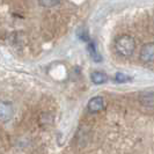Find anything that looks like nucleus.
<instances>
[{"mask_svg":"<svg viewBox=\"0 0 154 154\" xmlns=\"http://www.w3.org/2000/svg\"><path fill=\"white\" fill-rule=\"evenodd\" d=\"M116 51L123 57H130L134 52L136 41L130 35H122L116 39Z\"/></svg>","mask_w":154,"mask_h":154,"instance_id":"nucleus-1","label":"nucleus"},{"mask_svg":"<svg viewBox=\"0 0 154 154\" xmlns=\"http://www.w3.org/2000/svg\"><path fill=\"white\" fill-rule=\"evenodd\" d=\"M13 116H14L13 104L7 101H1L0 102V121L6 123L13 118Z\"/></svg>","mask_w":154,"mask_h":154,"instance_id":"nucleus-2","label":"nucleus"},{"mask_svg":"<svg viewBox=\"0 0 154 154\" xmlns=\"http://www.w3.org/2000/svg\"><path fill=\"white\" fill-rule=\"evenodd\" d=\"M139 57L141 62L144 63H152L154 59V44L153 43H146L141 46Z\"/></svg>","mask_w":154,"mask_h":154,"instance_id":"nucleus-3","label":"nucleus"},{"mask_svg":"<svg viewBox=\"0 0 154 154\" xmlns=\"http://www.w3.org/2000/svg\"><path fill=\"white\" fill-rule=\"evenodd\" d=\"M106 107V101L102 96H94L88 102V110L91 112H100Z\"/></svg>","mask_w":154,"mask_h":154,"instance_id":"nucleus-4","label":"nucleus"},{"mask_svg":"<svg viewBox=\"0 0 154 154\" xmlns=\"http://www.w3.org/2000/svg\"><path fill=\"white\" fill-rule=\"evenodd\" d=\"M139 101L141 102V104H144L145 107H153V93L152 92H143L139 95Z\"/></svg>","mask_w":154,"mask_h":154,"instance_id":"nucleus-5","label":"nucleus"},{"mask_svg":"<svg viewBox=\"0 0 154 154\" xmlns=\"http://www.w3.org/2000/svg\"><path fill=\"white\" fill-rule=\"evenodd\" d=\"M91 79H92V81L95 85H102L108 80L107 75L104 73H102V72H93L92 75H91Z\"/></svg>","mask_w":154,"mask_h":154,"instance_id":"nucleus-6","label":"nucleus"},{"mask_svg":"<svg viewBox=\"0 0 154 154\" xmlns=\"http://www.w3.org/2000/svg\"><path fill=\"white\" fill-rule=\"evenodd\" d=\"M116 81L118 82V84H123V82H125V81H128V80H130V78L128 77V75H125L124 73H116Z\"/></svg>","mask_w":154,"mask_h":154,"instance_id":"nucleus-7","label":"nucleus"},{"mask_svg":"<svg viewBox=\"0 0 154 154\" xmlns=\"http://www.w3.org/2000/svg\"><path fill=\"white\" fill-rule=\"evenodd\" d=\"M58 4H59V1H39V5L44 6V7H54Z\"/></svg>","mask_w":154,"mask_h":154,"instance_id":"nucleus-8","label":"nucleus"}]
</instances>
